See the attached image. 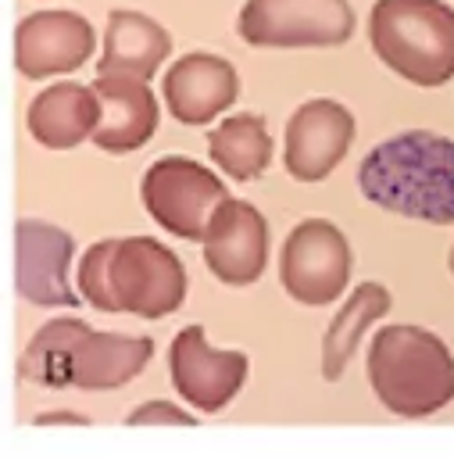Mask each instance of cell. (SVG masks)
<instances>
[{"label":"cell","instance_id":"ba28073f","mask_svg":"<svg viewBox=\"0 0 454 458\" xmlns=\"http://www.w3.org/2000/svg\"><path fill=\"white\" fill-rule=\"evenodd\" d=\"M97 50V29L86 14L68 7H39L18 18L11 36L14 68L21 79L43 82L82 68Z\"/></svg>","mask_w":454,"mask_h":458},{"label":"cell","instance_id":"5b68a950","mask_svg":"<svg viewBox=\"0 0 454 458\" xmlns=\"http://www.w3.org/2000/svg\"><path fill=\"white\" fill-rule=\"evenodd\" d=\"M225 197H229L225 182L211 168H204L200 161L182 157V154L157 157L143 172V182H139V200L150 211V218L161 229H168L172 236L197 240V243L207 229L211 211Z\"/></svg>","mask_w":454,"mask_h":458},{"label":"cell","instance_id":"ac0fdd59","mask_svg":"<svg viewBox=\"0 0 454 458\" xmlns=\"http://www.w3.org/2000/svg\"><path fill=\"white\" fill-rule=\"evenodd\" d=\"M390 301H393L390 290L372 279L357 283L347 293L343 308L332 315V322L325 326V336H322V376L329 383H336L347 372V365H350L354 351L365 344V333L372 329V322L390 311Z\"/></svg>","mask_w":454,"mask_h":458},{"label":"cell","instance_id":"8fae6325","mask_svg":"<svg viewBox=\"0 0 454 458\" xmlns=\"http://www.w3.org/2000/svg\"><path fill=\"white\" fill-rule=\"evenodd\" d=\"M354 143V114L332 97L304 100L286 122L282 165L297 182H322Z\"/></svg>","mask_w":454,"mask_h":458},{"label":"cell","instance_id":"ffe728a7","mask_svg":"<svg viewBox=\"0 0 454 458\" xmlns=\"http://www.w3.org/2000/svg\"><path fill=\"white\" fill-rule=\"evenodd\" d=\"M207 150H211V161L229 179L250 182L272 161V132H268V122L261 114H254V111L225 114L207 132Z\"/></svg>","mask_w":454,"mask_h":458},{"label":"cell","instance_id":"e0dca14e","mask_svg":"<svg viewBox=\"0 0 454 458\" xmlns=\"http://www.w3.org/2000/svg\"><path fill=\"white\" fill-rule=\"evenodd\" d=\"M154 358L150 336L132 333H107V329H86L82 340L71 351V386L79 390H114L132 383L147 361Z\"/></svg>","mask_w":454,"mask_h":458},{"label":"cell","instance_id":"7402d4cb","mask_svg":"<svg viewBox=\"0 0 454 458\" xmlns=\"http://www.w3.org/2000/svg\"><path fill=\"white\" fill-rule=\"evenodd\" d=\"M125 422L129 426H193L197 411H186V408H179L172 401L154 397V401H143L139 408H132Z\"/></svg>","mask_w":454,"mask_h":458},{"label":"cell","instance_id":"603a6c76","mask_svg":"<svg viewBox=\"0 0 454 458\" xmlns=\"http://www.w3.org/2000/svg\"><path fill=\"white\" fill-rule=\"evenodd\" d=\"M32 422L36 426H89V415L71 411V408H50V411H39Z\"/></svg>","mask_w":454,"mask_h":458},{"label":"cell","instance_id":"52a82bcc","mask_svg":"<svg viewBox=\"0 0 454 458\" xmlns=\"http://www.w3.org/2000/svg\"><path fill=\"white\" fill-rule=\"evenodd\" d=\"M350 265L354 258L343 229L329 218H304L282 240L279 283L293 301L322 308L343 297Z\"/></svg>","mask_w":454,"mask_h":458},{"label":"cell","instance_id":"44dd1931","mask_svg":"<svg viewBox=\"0 0 454 458\" xmlns=\"http://www.w3.org/2000/svg\"><path fill=\"white\" fill-rule=\"evenodd\" d=\"M111 247H114V240H97V243L86 247V254L79 258V268H75V290L97 311L118 315L114 311V301H111V290H107V258H111Z\"/></svg>","mask_w":454,"mask_h":458},{"label":"cell","instance_id":"7a4b0ae2","mask_svg":"<svg viewBox=\"0 0 454 458\" xmlns=\"http://www.w3.org/2000/svg\"><path fill=\"white\" fill-rule=\"evenodd\" d=\"M368 383L404 419H422L454 401V354L422 326H383L368 344Z\"/></svg>","mask_w":454,"mask_h":458},{"label":"cell","instance_id":"4fadbf2b","mask_svg":"<svg viewBox=\"0 0 454 458\" xmlns=\"http://www.w3.org/2000/svg\"><path fill=\"white\" fill-rule=\"evenodd\" d=\"M161 93L175 122L207 125L222 111H229L232 100L240 97V75L225 57L193 50L172 61V68L164 72Z\"/></svg>","mask_w":454,"mask_h":458},{"label":"cell","instance_id":"9a60e30c","mask_svg":"<svg viewBox=\"0 0 454 458\" xmlns=\"http://www.w3.org/2000/svg\"><path fill=\"white\" fill-rule=\"evenodd\" d=\"M97 118H100V104L93 86L71 79H57L43 86L25 104V129L46 150H71L86 143L97 129Z\"/></svg>","mask_w":454,"mask_h":458},{"label":"cell","instance_id":"5bb4252c","mask_svg":"<svg viewBox=\"0 0 454 458\" xmlns=\"http://www.w3.org/2000/svg\"><path fill=\"white\" fill-rule=\"evenodd\" d=\"M89 86L100 104V118L89 143H97L104 154H132L157 132L161 107L143 79L97 75Z\"/></svg>","mask_w":454,"mask_h":458},{"label":"cell","instance_id":"6da1fadb","mask_svg":"<svg viewBox=\"0 0 454 458\" xmlns=\"http://www.w3.org/2000/svg\"><path fill=\"white\" fill-rule=\"evenodd\" d=\"M365 200L404 218L454 222V140L408 129L372 147L357 168Z\"/></svg>","mask_w":454,"mask_h":458},{"label":"cell","instance_id":"8992f818","mask_svg":"<svg viewBox=\"0 0 454 458\" xmlns=\"http://www.w3.org/2000/svg\"><path fill=\"white\" fill-rule=\"evenodd\" d=\"M350 0H247L236 29L250 47H340L354 36Z\"/></svg>","mask_w":454,"mask_h":458},{"label":"cell","instance_id":"7c38bea8","mask_svg":"<svg viewBox=\"0 0 454 458\" xmlns=\"http://www.w3.org/2000/svg\"><path fill=\"white\" fill-rule=\"evenodd\" d=\"M204 265L225 286H250L268 265V222L250 200L225 197L200 236Z\"/></svg>","mask_w":454,"mask_h":458},{"label":"cell","instance_id":"9c48e42d","mask_svg":"<svg viewBox=\"0 0 454 458\" xmlns=\"http://www.w3.org/2000/svg\"><path fill=\"white\" fill-rule=\"evenodd\" d=\"M75 236L46 218L14 222V290L36 308H75L82 297L71 283Z\"/></svg>","mask_w":454,"mask_h":458},{"label":"cell","instance_id":"277c9868","mask_svg":"<svg viewBox=\"0 0 454 458\" xmlns=\"http://www.w3.org/2000/svg\"><path fill=\"white\" fill-rule=\"evenodd\" d=\"M107 290L114 311L164 318L186 297V268L172 247L154 236H122L107 258Z\"/></svg>","mask_w":454,"mask_h":458},{"label":"cell","instance_id":"30bf717a","mask_svg":"<svg viewBox=\"0 0 454 458\" xmlns=\"http://www.w3.org/2000/svg\"><path fill=\"white\" fill-rule=\"evenodd\" d=\"M247 372H250V358L243 351L211 347L204 326H182L168 347L172 386L197 415L222 411L247 383Z\"/></svg>","mask_w":454,"mask_h":458},{"label":"cell","instance_id":"2e32d148","mask_svg":"<svg viewBox=\"0 0 454 458\" xmlns=\"http://www.w3.org/2000/svg\"><path fill=\"white\" fill-rule=\"evenodd\" d=\"M168 54H172V36L164 32V25L143 11L122 7L107 14L97 75H125L150 82Z\"/></svg>","mask_w":454,"mask_h":458},{"label":"cell","instance_id":"3957f363","mask_svg":"<svg viewBox=\"0 0 454 458\" xmlns=\"http://www.w3.org/2000/svg\"><path fill=\"white\" fill-rule=\"evenodd\" d=\"M368 43L400 79L443 86L454 75V7L443 0H375Z\"/></svg>","mask_w":454,"mask_h":458},{"label":"cell","instance_id":"cb8c5ba5","mask_svg":"<svg viewBox=\"0 0 454 458\" xmlns=\"http://www.w3.org/2000/svg\"><path fill=\"white\" fill-rule=\"evenodd\" d=\"M450 272H454V243H450Z\"/></svg>","mask_w":454,"mask_h":458},{"label":"cell","instance_id":"d6986e66","mask_svg":"<svg viewBox=\"0 0 454 458\" xmlns=\"http://www.w3.org/2000/svg\"><path fill=\"white\" fill-rule=\"evenodd\" d=\"M89 329L86 318L79 315H54L46 318L29 344L18 354V376L25 383L46 386V390H64L71 386V351Z\"/></svg>","mask_w":454,"mask_h":458}]
</instances>
